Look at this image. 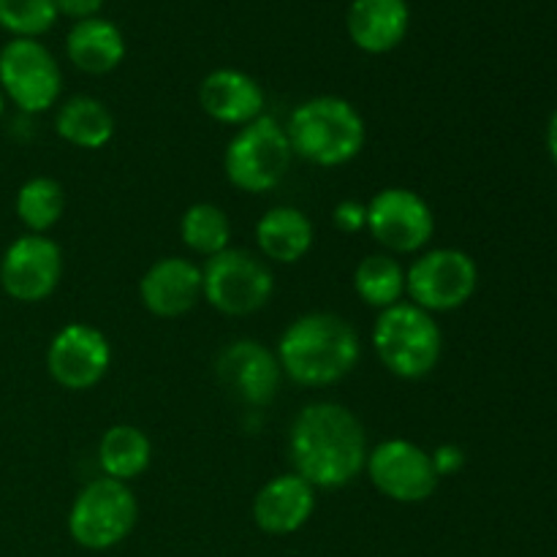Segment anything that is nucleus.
Wrapping results in <instances>:
<instances>
[{"mask_svg": "<svg viewBox=\"0 0 557 557\" xmlns=\"http://www.w3.org/2000/svg\"><path fill=\"white\" fill-rule=\"evenodd\" d=\"M139 299L147 313L158 319H180L205 299L201 267L183 256H163L152 261L139 281Z\"/></svg>", "mask_w": 557, "mask_h": 557, "instance_id": "2eb2a0df", "label": "nucleus"}, {"mask_svg": "<svg viewBox=\"0 0 557 557\" xmlns=\"http://www.w3.org/2000/svg\"><path fill=\"white\" fill-rule=\"evenodd\" d=\"M479 267L460 248H428L406 267V297L428 313H449L471 302Z\"/></svg>", "mask_w": 557, "mask_h": 557, "instance_id": "6e6552de", "label": "nucleus"}, {"mask_svg": "<svg viewBox=\"0 0 557 557\" xmlns=\"http://www.w3.org/2000/svg\"><path fill=\"white\" fill-rule=\"evenodd\" d=\"M201 294L218 313L243 319L270 305L275 275L261 256L245 248H226L201 267Z\"/></svg>", "mask_w": 557, "mask_h": 557, "instance_id": "0eeeda50", "label": "nucleus"}, {"mask_svg": "<svg viewBox=\"0 0 557 557\" xmlns=\"http://www.w3.org/2000/svg\"><path fill=\"white\" fill-rule=\"evenodd\" d=\"M180 239L190 253L212 259L232 248V221L218 205L196 201L180 218Z\"/></svg>", "mask_w": 557, "mask_h": 557, "instance_id": "b1692460", "label": "nucleus"}, {"mask_svg": "<svg viewBox=\"0 0 557 557\" xmlns=\"http://www.w3.org/2000/svg\"><path fill=\"white\" fill-rule=\"evenodd\" d=\"M16 218L27 234H47L65 212V190L54 177H30L20 185L14 199Z\"/></svg>", "mask_w": 557, "mask_h": 557, "instance_id": "393cba45", "label": "nucleus"}, {"mask_svg": "<svg viewBox=\"0 0 557 557\" xmlns=\"http://www.w3.org/2000/svg\"><path fill=\"white\" fill-rule=\"evenodd\" d=\"M364 473L384 498L406 506L430 500L441 484L430 451L408 438H386L373 446Z\"/></svg>", "mask_w": 557, "mask_h": 557, "instance_id": "9b49d317", "label": "nucleus"}, {"mask_svg": "<svg viewBox=\"0 0 557 557\" xmlns=\"http://www.w3.org/2000/svg\"><path fill=\"white\" fill-rule=\"evenodd\" d=\"M315 243L313 221L299 207L277 205L256 223V248L272 264H297Z\"/></svg>", "mask_w": 557, "mask_h": 557, "instance_id": "6ab92c4d", "label": "nucleus"}, {"mask_svg": "<svg viewBox=\"0 0 557 557\" xmlns=\"http://www.w3.org/2000/svg\"><path fill=\"white\" fill-rule=\"evenodd\" d=\"M152 441L136 424H112L98 441V466L103 476L131 484L150 468Z\"/></svg>", "mask_w": 557, "mask_h": 557, "instance_id": "4be33fe9", "label": "nucleus"}, {"mask_svg": "<svg viewBox=\"0 0 557 557\" xmlns=\"http://www.w3.org/2000/svg\"><path fill=\"white\" fill-rule=\"evenodd\" d=\"M547 147H549V156H553V161L557 163V109L553 112V117H549V125H547Z\"/></svg>", "mask_w": 557, "mask_h": 557, "instance_id": "c756f323", "label": "nucleus"}, {"mask_svg": "<svg viewBox=\"0 0 557 557\" xmlns=\"http://www.w3.org/2000/svg\"><path fill=\"white\" fill-rule=\"evenodd\" d=\"M215 375L228 395L250 408L270 406L281 392L283 381V370L275 351L267 348L264 343L250 341V337L228 343L218 354Z\"/></svg>", "mask_w": 557, "mask_h": 557, "instance_id": "4468645a", "label": "nucleus"}, {"mask_svg": "<svg viewBox=\"0 0 557 557\" xmlns=\"http://www.w3.org/2000/svg\"><path fill=\"white\" fill-rule=\"evenodd\" d=\"M3 112H5V96L3 90H0V120H3Z\"/></svg>", "mask_w": 557, "mask_h": 557, "instance_id": "7c9ffc66", "label": "nucleus"}, {"mask_svg": "<svg viewBox=\"0 0 557 557\" xmlns=\"http://www.w3.org/2000/svg\"><path fill=\"white\" fill-rule=\"evenodd\" d=\"M275 357L288 381L321 389L351 375L362 357V341L351 321L315 310L299 315L283 330Z\"/></svg>", "mask_w": 557, "mask_h": 557, "instance_id": "f03ea898", "label": "nucleus"}, {"mask_svg": "<svg viewBox=\"0 0 557 557\" xmlns=\"http://www.w3.org/2000/svg\"><path fill=\"white\" fill-rule=\"evenodd\" d=\"M313 484L299 473H281L270 479L253 498V522L267 536H292L302 531L315 511Z\"/></svg>", "mask_w": 557, "mask_h": 557, "instance_id": "dca6fc26", "label": "nucleus"}, {"mask_svg": "<svg viewBox=\"0 0 557 557\" xmlns=\"http://www.w3.org/2000/svg\"><path fill=\"white\" fill-rule=\"evenodd\" d=\"M58 16L54 0H0V27L11 38H41Z\"/></svg>", "mask_w": 557, "mask_h": 557, "instance_id": "a878e982", "label": "nucleus"}, {"mask_svg": "<svg viewBox=\"0 0 557 557\" xmlns=\"http://www.w3.org/2000/svg\"><path fill=\"white\" fill-rule=\"evenodd\" d=\"M54 131L63 141L79 150H103L114 136V114L92 96H74L60 103Z\"/></svg>", "mask_w": 557, "mask_h": 557, "instance_id": "412c9836", "label": "nucleus"}, {"mask_svg": "<svg viewBox=\"0 0 557 557\" xmlns=\"http://www.w3.org/2000/svg\"><path fill=\"white\" fill-rule=\"evenodd\" d=\"M125 52H128V47H125L123 30L103 16L74 22V27L65 36V54L82 74H112L125 60Z\"/></svg>", "mask_w": 557, "mask_h": 557, "instance_id": "aec40b11", "label": "nucleus"}, {"mask_svg": "<svg viewBox=\"0 0 557 557\" xmlns=\"http://www.w3.org/2000/svg\"><path fill=\"white\" fill-rule=\"evenodd\" d=\"M292 158L286 128L270 114H261L228 139L223 172L243 194H270L288 174Z\"/></svg>", "mask_w": 557, "mask_h": 557, "instance_id": "423d86ee", "label": "nucleus"}, {"mask_svg": "<svg viewBox=\"0 0 557 557\" xmlns=\"http://www.w3.org/2000/svg\"><path fill=\"white\" fill-rule=\"evenodd\" d=\"M411 27L408 0H351L346 30L354 47L368 54H386L400 47Z\"/></svg>", "mask_w": 557, "mask_h": 557, "instance_id": "a211bd4d", "label": "nucleus"}, {"mask_svg": "<svg viewBox=\"0 0 557 557\" xmlns=\"http://www.w3.org/2000/svg\"><path fill=\"white\" fill-rule=\"evenodd\" d=\"M430 457H433V468L435 473H438V479L455 476V473H460L462 466H466V451L455 444H441L438 449L430 451Z\"/></svg>", "mask_w": 557, "mask_h": 557, "instance_id": "cd10ccee", "label": "nucleus"}, {"mask_svg": "<svg viewBox=\"0 0 557 557\" xmlns=\"http://www.w3.org/2000/svg\"><path fill=\"white\" fill-rule=\"evenodd\" d=\"M332 223L337 232L343 234H359L368 228V205L357 199H343L337 201L332 210Z\"/></svg>", "mask_w": 557, "mask_h": 557, "instance_id": "bb28decb", "label": "nucleus"}, {"mask_svg": "<svg viewBox=\"0 0 557 557\" xmlns=\"http://www.w3.org/2000/svg\"><path fill=\"white\" fill-rule=\"evenodd\" d=\"M112 368V343L98 326L71 321L54 332L47 348V370L58 386L87 392L101 384Z\"/></svg>", "mask_w": 557, "mask_h": 557, "instance_id": "ddd939ff", "label": "nucleus"}, {"mask_svg": "<svg viewBox=\"0 0 557 557\" xmlns=\"http://www.w3.org/2000/svg\"><path fill=\"white\" fill-rule=\"evenodd\" d=\"M199 103L215 123L243 128L264 114L267 98L259 82L245 71L215 69L201 79Z\"/></svg>", "mask_w": 557, "mask_h": 557, "instance_id": "f3484780", "label": "nucleus"}, {"mask_svg": "<svg viewBox=\"0 0 557 557\" xmlns=\"http://www.w3.org/2000/svg\"><path fill=\"white\" fill-rule=\"evenodd\" d=\"M139 504L131 484L98 476L76 493L69 509V536L87 553L120 547L134 533Z\"/></svg>", "mask_w": 557, "mask_h": 557, "instance_id": "39448f33", "label": "nucleus"}, {"mask_svg": "<svg viewBox=\"0 0 557 557\" xmlns=\"http://www.w3.org/2000/svg\"><path fill=\"white\" fill-rule=\"evenodd\" d=\"M63 281V248L47 234H22L0 256V288L14 302L36 305Z\"/></svg>", "mask_w": 557, "mask_h": 557, "instance_id": "f8f14e48", "label": "nucleus"}, {"mask_svg": "<svg viewBox=\"0 0 557 557\" xmlns=\"http://www.w3.org/2000/svg\"><path fill=\"white\" fill-rule=\"evenodd\" d=\"M368 232L392 256H417L428 250L435 234L430 201L411 188H381L368 201Z\"/></svg>", "mask_w": 557, "mask_h": 557, "instance_id": "9d476101", "label": "nucleus"}, {"mask_svg": "<svg viewBox=\"0 0 557 557\" xmlns=\"http://www.w3.org/2000/svg\"><path fill=\"white\" fill-rule=\"evenodd\" d=\"M294 156L321 169L346 166L368 145V123L351 101L315 96L299 103L283 125Z\"/></svg>", "mask_w": 557, "mask_h": 557, "instance_id": "7ed1b4c3", "label": "nucleus"}, {"mask_svg": "<svg viewBox=\"0 0 557 557\" xmlns=\"http://www.w3.org/2000/svg\"><path fill=\"white\" fill-rule=\"evenodd\" d=\"M370 444L357 413L332 400L310 403L288 430V460L294 473L315 490H343L368 466Z\"/></svg>", "mask_w": 557, "mask_h": 557, "instance_id": "f257e3e1", "label": "nucleus"}, {"mask_svg": "<svg viewBox=\"0 0 557 557\" xmlns=\"http://www.w3.org/2000/svg\"><path fill=\"white\" fill-rule=\"evenodd\" d=\"M60 16H69V20L82 22L92 20V16H101L103 0H54Z\"/></svg>", "mask_w": 557, "mask_h": 557, "instance_id": "c85d7f7f", "label": "nucleus"}, {"mask_svg": "<svg viewBox=\"0 0 557 557\" xmlns=\"http://www.w3.org/2000/svg\"><path fill=\"white\" fill-rule=\"evenodd\" d=\"M354 292L368 308L381 310L406 299V267L392 253H370L354 270Z\"/></svg>", "mask_w": 557, "mask_h": 557, "instance_id": "5701e85b", "label": "nucleus"}, {"mask_svg": "<svg viewBox=\"0 0 557 557\" xmlns=\"http://www.w3.org/2000/svg\"><path fill=\"white\" fill-rule=\"evenodd\" d=\"M373 351L397 379H428L444 354V332L433 313L403 299L375 319Z\"/></svg>", "mask_w": 557, "mask_h": 557, "instance_id": "20e7f679", "label": "nucleus"}, {"mask_svg": "<svg viewBox=\"0 0 557 557\" xmlns=\"http://www.w3.org/2000/svg\"><path fill=\"white\" fill-rule=\"evenodd\" d=\"M0 90L20 112H49L63 92L58 60L38 38H11L0 49Z\"/></svg>", "mask_w": 557, "mask_h": 557, "instance_id": "1a4fd4ad", "label": "nucleus"}]
</instances>
